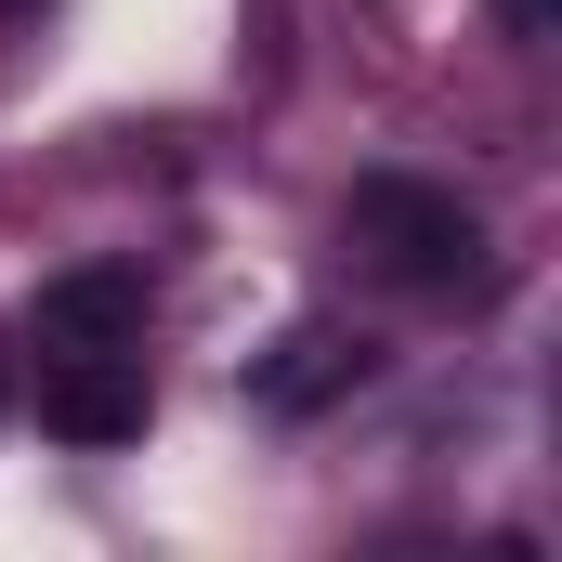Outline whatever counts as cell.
<instances>
[{"instance_id": "obj_3", "label": "cell", "mask_w": 562, "mask_h": 562, "mask_svg": "<svg viewBox=\"0 0 562 562\" xmlns=\"http://www.w3.org/2000/svg\"><path fill=\"white\" fill-rule=\"evenodd\" d=\"M26 340L40 353H144V276L132 262H66L26 301Z\"/></svg>"}, {"instance_id": "obj_2", "label": "cell", "mask_w": 562, "mask_h": 562, "mask_svg": "<svg viewBox=\"0 0 562 562\" xmlns=\"http://www.w3.org/2000/svg\"><path fill=\"white\" fill-rule=\"evenodd\" d=\"M157 393H144V353H40V431L53 445H144Z\"/></svg>"}, {"instance_id": "obj_4", "label": "cell", "mask_w": 562, "mask_h": 562, "mask_svg": "<svg viewBox=\"0 0 562 562\" xmlns=\"http://www.w3.org/2000/svg\"><path fill=\"white\" fill-rule=\"evenodd\" d=\"M340 380H353V340H340V327H288L276 367H262V406H276V419H301V406H327Z\"/></svg>"}, {"instance_id": "obj_7", "label": "cell", "mask_w": 562, "mask_h": 562, "mask_svg": "<svg viewBox=\"0 0 562 562\" xmlns=\"http://www.w3.org/2000/svg\"><path fill=\"white\" fill-rule=\"evenodd\" d=\"M0 13H26V0H0Z\"/></svg>"}, {"instance_id": "obj_6", "label": "cell", "mask_w": 562, "mask_h": 562, "mask_svg": "<svg viewBox=\"0 0 562 562\" xmlns=\"http://www.w3.org/2000/svg\"><path fill=\"white\" fill-rule=\"evenodd\" d=\"M0 406H13V353H0Z\"/></svg>"}, {"instance_id": "obj_1", "label": "cell", "mask_w": 562, "mask_h": 562, "mask_svg": "<svg viewBox=\"0 0 562 562\" xmlns=\"http://www.w3.org/2000/svg\"><path fill=\"white\" fill-rule=\"evenodd\" d=\"M340 223H353L367 276L419 288V301H445V288H484V210H471L458 183H419V170H367Z\"/></svg>"}, {"instance_id": "obj_5", "label": "cell", "mask_w": 562, "mask_h": 562, "mask_svg": "<svg viewBox=\"0 0 562 562\" xmlns=\"http://www.w3.org/2000/svg\"><path fill=\"white\" fill-rule=\"evenodd\" d=\"M497 26L524 40V53H550V26H562V0H497Z\"/></svg>"}]
</instances>
